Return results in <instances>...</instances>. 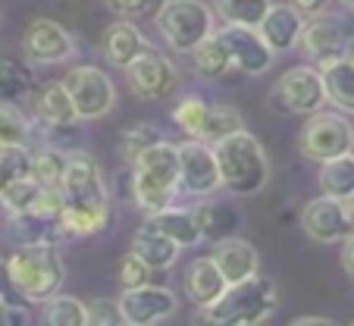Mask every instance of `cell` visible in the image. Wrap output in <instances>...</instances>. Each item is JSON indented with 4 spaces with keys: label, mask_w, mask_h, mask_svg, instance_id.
<instances>
[{
    "label": "cell",
    "mask_w": 354,
    "mask_h": 326,
    "mask_svg": "<svg viewBox=\"0 0 354 326\" xmlns=\"http://www.w3.org/2000/svg\"><path fill=\"white\" fill-rule=\"evenodd\" d=\"M44 323L50 326H88V305L73 295L57 292L54 298L44 301Z\"/></svg>",
    "instance_id": "f546056e"
},
{
    "label": "cell",
    "mask_w": 354,
    "mask_h": 326,
    "mask_svg": "<svg viewBox=\"0 0 354 326\" xmlns=\"http://www.w3.org/2000/svg\"><path fill=\"white\" fill-rule=\"evenodd\" d=\"M345 204H348V210H351V217H354V194H351V198L345 201Z\"/></svg>",
    "instance_id": "bcb514c9"
},
{
    "label": "cell",
    "mask_w": 354,
    "mask_h": 326,
    "mask_svg": "<svg viewBox=\"0 0 354 326\" xmlns=\"http://www.w3.org/2000/svg\"><path fill=\"white\" fill-rule=\"evenodd\" d=\"M342 3H345V7H348V10H354V0H342Z\"/></svg>",
    "instance_id": "7dc6e473"
},
{
    "label": "cell",
    "mask_w": 354,
    "mask_h": 326,
    "mask_svg": "<svg viewBox=\"0 0 354 326\" xmlns=\"http://www.w3.org/2000/svg\"><path fill=\"white\" fill-rule=\"evenodd\" d=\"M132 194L135 204L147 217L176 204V194H179V145L160 141V145L147 147L132 160Z\"/></svg>",
    "instance_id": "7a4b0ae2"
},
{
    "label": "cell",
    "mask_w": 354,
    "mask_h": 326,
    "mask_svg": "<svg viewBox=\"0 0 354 326\" xmlns=\"http://www.w3.org/2000/svg\"><path fill=\"white\" fill-rule=\"evenodd\" d=\"M145 47H147V41H145V35H141V28L129 19L113 22V26H107L104 35H100V53H104V60H107L110 66L122 69V73H126V66Z\"/></svg>",
    "instance_id": "ffe728a7"
},
{
    "label": "cell",
    "mask_w": 354,
    "mask_h": 326,
    "mask_svg": "<svg viewBox=\"0 0 354 326\" xmlns=\"http://www.w3.org/2000/svg\"><path fill=\"white\" fill-rule=\"evenodd\" d=\"M245 120H241L239 107L232 104H210L207 114V129H204V141H220L232 132H241Z\"/></svg>",
    "instance_id": "d6a6232c"
},
{
    "label": "cell",
    "mask_w": 354,
    "mask_h": 326,
    "mask_svg": "<svg viewBox=\"0 0 354 326\" xmlns=\"http://www.w3.org/2000/svg\"><path fill=\"white\" fill-rule=\"evenodd\" d=\"M13 292L16 286H13V276H10V264L0 257V307L13 301Z\"/></svg>",
    "instance_id": "60d3db41"
},
{
    "label": "cell",
    "mask_w": 354,
    "mask_h": 326,
    "mask_svg": "<svg viewBox=\"0 0 354 326\" xmlns=\"http://www.w3.org/2000/svg\"><path fill=\"white\" fill-rule=\"evenodd\" d=\"M304 26H308V13H301L295 3H273L257 28L276 53H288L301 44Z\"/></svg>",
    "instance_id": "e0dca14e"
},
{
    "label": "cell",
    "mask_w": 354,
    "mask_h": 326,
    "mask_svg": "<svg viewBox=\"0 0 354 326\" xmlns=\"http://www.w3.org/2000/svg\"><path fill=\"white\" fill-rule=\"evenodd\" d=\"M182 282H185V292L198 311H207V307L229 289L226 276H223V270L216 266V260L210 257V254L207 257H194L192 264H188L185 280Z\"/></svg>",
    "instance_id": "d6986e66"
},
{
    "label": "cell",
    "mask_w": 354,
    "mask_h": 326,
    "mask_svg": "<svg viewBox=\"0 0 354 326\" xmlns=\"http://www.w3.org/2000/svg\"><path fill=\"white\" fill-rule=\"evenodd\" d=\"M120 307L126 314L129 326H154L169 320L179 311V298H176L173 289L147 282V286H138V289H122Z\"/></svg>",
    "instance_id": "9a60e30c"
},
{
    "label": "cell",
    "mask_w": 354,
    "mask_h": 326,
    "mask_svg": "<svg viewBox=\"0 0 354 326\" xmlns=\"http://www.w3.org/2000/svg\"><path fill=\"white\" fill-rule=\"evenodd\" d=\"M210 257L216 260V266L223 270L229 286H232V282H241V280H251V276L257 273V266H261L257 248L251 245V242L239 239V235H223V239H216Z\"/></svg>",
    "instance_id": "ac0fdd59"
},
{
    "label": "cell",
    "mask_w": 354,
    "mask_h": 326,
    "mask_svg": "<svg viewBox=\"0 0 354 326\" xmlns=\"http://www.w3.org/2000/svg\"><path fill=\"white\" fill-rule=\"evenodd\" d=\"M32 126L26 114L10 100H0V147H26Z\"/></svg>",
    "instance_id": "1f68e13d"
},
{
    "label": "cell",
    "mask_w": 354,
    "mask_h": 326,
    "mask_svg": "<svg viewBox=\"0 0 354 326\" xmlns=\"http://www.w3.org/2000/svg\"><path fill=\"white\" fill-rule=\"evenodd\" d=\"M35 69L28 60H13V57H0V100L19 104L26 98H35L38 91Z\"/></svg>",
    "instance_id": "d4e9b609"
},
{
    "label": "cell",
    "mask_w": 354,
    "mask_h": 326,
    "mask_svg": "<svg viewBox=\"0 0 354 326\" xmlns=\"http://www.w3.org/2000/svg\"><path fill=\"white\" fill-rule=\"evenodd\" d=\"M292 3L301 10V13H308V16H317V13H323V10L329 7V0H292Z\"/></svg>",
    "instance_id": "ee69618b"
},
{
    "label": "cell",
    "mask_w": 354,
    "mask_h": 326,
    "mask_svg": "<svg viewBox=\"0 0 354 326\" xmlns=\"http://www.w3.org/2000/svg\"><path fill=\"white\" fill-rule=\"evenodd\" d=\"M301 47L304 53L310 57V63L317 66H329V63L342 60L351 47L348 41V32H345V22L339 16H329V13H317L308 19L304 32H301Z\"/></svg>",
    "instance_id": "2e32d148"
},
{
    "label": "cell",
    "mask_w": 354,
    "mask_h": 326,
    "mask_svg": "<svg viewBox=\"0 0 354 326\" xmlns=\"http://www.w3.org/2000/svg\"><path fill=\"white\" fill-rule=\"evenodd\" d=\"M301 226L320 245H333V242H345L348 233L354 229V217L348 204L333 194H320V198L308 201L301 210Z\"/></svg>",
    "instance_id": "5bb4252c"
},
{
    "label": "cell",
    "mask_w": 354,
    "mask_h": 326,
    "mask_svg": "<svg viewBox=\"0 0 354 326\" xmlns=\"http://www.w3.org/2000/svg\"><path fill=\"white\" fill-rule=\"evenodd\" d=\"M79 120H100L116 107V85L100 66H73L63 75Z\"/></svg>",
    "instance_id": "30bf717a"
},
{
    "label": "cell",
    "mask_w": 354,
    "mask_h": 326,
    "mask_svg": "<svg viewBox=\"0 0 354 326\" xmlns=\"http://www.w3.org/2000/svg\"><path fill=\"white\" fill-rule=\"evenodd\" d=\"M317 182H320L323 194H333V198H342V201L351 198L354 194V151L326 160L320 167Z\"/></svg>",
    "instance_id": "83f0119b"
},
{
    "label": "cell",
    "mask_w": 354,
    "mask_h": 326,
    "mask_svg": "<svg viewBox=\"0 0 354 326\" xmlns=\"http://www.w3.org/2000/svg\"><path fill=\"white\" fill-rule=\"evenodd\" d=\"M63 229L69 239H91L110 223V198L104 188V173L88 151H73L66 157L63 176Z\"/></svg>",
    "instance_id": "6da1fadb"
},
{
    "label": "cell",
    "mask_w": 354,
    "mask_h": 326,
    "mask_svg": "<svg viewBox=\"0 0 354 326\" xmlns=\"http://www.w3.org/2000/svg\"><path fill=\"white\" fill-rule=\"evenodd\" d=\"M329 326L333 320H326V317H298V320H292V326Z\"/></svg>",
    "instance_id": "f6af8a7d"
},
{
    "label": "cell",
    "mask_w": 354,
    "mask_h": 326,
    "mask_svg": "<svg viewBox=\"0 0 354 326\" xmlns=\"http://www.w3.org/2000/svg\"><path fill=\"white\" fill-rule=\"evenodd\" d=\"M154 273H157V270H151V266H147L135 251H129L126 257H122V264H120V282H122V289L147 286Z\"/></svg>",
    "instance_id": "74e56055"
},
{
    "label": "cell",
    "mask_w": 354,
    "mask_h": 326,
    "mask_svg": "<svg viewBox=\"0 0 354 326\" xmlns=\"http://www.w3.org/2000/svg\"><path fill=\"white\" fill-rule=\"evenodd\" d=\"M216 35H220L223 44H226L229 57H232V66L241 69L245 75H263L273 69L276 51L267 44L261 28L223 22V28H216Z\"/></svg>",
    "instance_id": "7c38bea8"
},
{
    "label": "cell",
    "mask_w": 354,
    "mask_h": 326,
    "mask_svg": "<svg viewBox=\"0 0 354 326\" xmlns=\"http://www.w3.org/2000/svg\"><path fill=\"white\" fill-rule=\"evenodd\" d=\"M66 157L63 151H38L32 154V176L41 182V185H63V176H66Z\"/></svg>",
    "instance_id": "e575fe53"
},
{
    "label": "cell",
    "mask_w": 354,
    "mask_h": 326,
    "mask_svg": "<svg viewBox=\"0 0 354 326\" xmlns=\"http://www.w3.org/2000/svg\"><path fill=\"white\" fill-rule=\"evenodd\" d=\"M192 63H194V73H198L201 79H210V82L223 79V75H229L235 69L232 66V57H229L226 44H223V38L216 32L207 35V38L194 47V51H192Z\"/></svg>",
    "instance_id": "4316f807"
},
{
    "label": "cell",
    "mask_w": 354,
    "mask_h": 326,
    "mask_svg": "<svg viewBox=\"0 0 354 326\" xmlns=\"http://www.w3.org/2000/svg\"><path fill=\"white\" fill-rule=\"evenodd\" d=\"M216 163H220L223 188L232 194H257L270 182V160L261 138L241 129L226 138L214 141Z\"/></svg>",
    "instance_id": "3957f363"
},
{
    "label": "cell",
    "mask_w": 354,
    "mask_h": 326,
    "mask_svg": "<svg viewBox=\"0 0 354 326\" xmlns=\"http://www.w3.org/2000/svg\"><path fill=\"white\" fill-rule=\"evenodd\" d=\"M223 188L216 151L204 138H192L179 145V192L192 198H210Z\"/></svg>",
    "instance_id": "8fae6325"
},
{
    "label": "cell",
    "mask_w": 354,
    "mask_h": 326,
    "mask_svg": "<svg viewBox=\"0 0 354 326\" xmlns=\"http://www.w3.org/2000/svg\"><path fill=\"white\" fill-rule=\"evenodd\" d=\"M160 38L176 53H192L207 35L216 32V10L204 0H167L154 16Z\"/></svg>",
    "instance_id": "8992f818"
},
{
    "label": "cell",
    "mask_w": 354,
    "mask_h": 326,
    "mask_svg": "<svg viewBox=\"0 0 354 326\" xmlns=\"http://www.w3.org/2000/svg\"><path fill=\"white\" fill-rule=\"evenodd\" d=\"M339 260H342V270H345V273L354 280V229L348 233V239L342 242V257Z\"/></svg>",
    "instance_id": "b9f144b4"
},
{
    "label": "cell",
    "mask_w": 354,
    "mask_h": 326,
    "mask_svg": "<svg viewBox=\"0 0 354 326\" xmlns=\"http://www.w3.org/2000/svg\"><path fill=\"white\" fill-rule=\"evenodd\" d=\"M160 141H167V132H163L160 126H151V123H141V126H132L122 132L120 138V154L132 163L135 157H138L141 151H147V147L160 145Z\"/></svg>",
    "instance_id": "836d02e7"
},
{
    "label": "cell",
    "mask_w": 354,
    "mask_h": 326,
    "mask_svg": "<svg viewBox=\"0 0 354 326\" xmlns=\"http://www.w3.org/2000/svg\"><path fill=\"white\" fill-rule=\"evenodd\" d=\"M270 104L282 114L295 116H310L329 104L326 100V82L323 73L314 66H292L276 79L273 91H270Z\"/></svg>",
    "instance_id": "ba28073f"
},
{
    "label": "cell",
    "mask_w": 354,
    "mask_h": 326,
    "mask_svg": "<svg viewBox=\"0 0 354 326\" xmlns=\"http://www.w3.org/2000/svg\"><path fill=\"white\" fill-rule=\"evenodd\" d=\"M10 235L19 245H60L63 239H69L66 229L60 220L41 217L35 210H22V213H10Z\"/></svg>",
    "instance_id": "603a6c76"
},
{
    "label": "cell",
    "mask_w": 354,
    "mask_h": 326,
    "mask_svg": "<svg viewBox=\"0 0 354 326\" xmlns=\"http://www.w3.org/2000/svg\"><path fill=\"white\" fill-rule=\"evenodd\" d=\"M88 320H91L94 326H122L126 323V314H122V307H120V298L116 301L104 298V301H91V305H88Z\"/></svg>",
    "instance_id": "ab89813d"
},
{
    "label": "cell",
    "mask_w": 354,
    "mask_h": 326,
    "mask_svg": "<svg viewBox=\"0 0 354 326\" xmlns=\"http://www.w3.org/2000/svg\"><path fill=\"white\" fill-rule=\"evenodd\" d=\"M126 82L141 100H169L179 91V69L163 51L147 44L126 66Z\"/></svg>",
    "instance_id": "9c48e42d"
},
{
    "label": "cell",
    "mask_w": 354,
    "mask_h": 326,
    "mask_svg": "<svg viewBox=\"0 0 354 326\" xmlns=\"http://www.w3.org/2000/svg\"><path fill=\"white\" fill-rule=\"evenodd\" d=\"M207 114H210V104L207 100L194 98H182L173 110V123L188 135V138H204V129H207Z\"/></svg>",
    "instance_id": "4dcf8cb0"
},
{
    "label": "cell",
    "mask_w": 354,
    "mask_h": 326,
    "mask_svg": "<svg viewBox=\"0 0 354 326\" xmlns=\"http://www.w3.org/2000/svg\"><path fill=\"white\" fill-rule=\"evenodd\" d=\"M35 110H38L41 123H44L47 129H66L79 120L75 104H73V98H69V88L63 85V79L38 85V91H35Z\"/></svg>",
    "instance_id": "7402d4cb"
},
{
    "label": "cell",
    "mask_w": 354,
    "mask_h": 326,
    "mask_svg": "<svg viewBox=\"0 0 354 326\" xmlns=\"http://www.w3.org/2000/svg\"><path fill=\"white\" fill-rule=\"evenodd\" d=\"M273 0H214V10L223 22L232 26H261Z\"/></svg>",
    "instance_id": "f1b7e54d"
},
{
    "label": "cell",
    "mask_w": 354,
    "mask_h": 326,
    "mask_svg": "<svg viewBox=\"0 0 354 326\" xmlns=\"http://www.w3.org/2000/svg\"><path fill=\"white\" fill-rule=\"evenodd\" d=\"M147 220L154 223L157 229H163V233H167L169 239H176L182 248L204 242V223H201L198 207H179V204H169L167 210L151 213Z\"/></svg>",
    "instance_id": "cb8c5ba5"
},
{
    "label": "cell",
    "mask_w": 354,
    "mask_h": 326,
    "mask_svg": "<svg viewBox=\"0 0 354 326\" xmlns=\"http://www.w3.org/2000/svg\"><path fill=\"white\" fill-rule=\"evenodd\" d=\"M129 251L138 254V257L145 260L151 270H169V266L179 260L182 245L176 239H169L163 229H157L151 220H145L138 229H135L132 248H129Z\"/></svg>",
    "instance_id": "44dd1931"
},
{
    "label": "cell",
    "mask_w": 354,
    "mask_h": 326,
    "mask_svg": "<svg viewBox=\"0 0 354 326\" xmlns=\"http://www.w3.org/2000/svg\"><path fill=\"white\" fill-rule=\"evenodd\" d=\"M320 73L323 82H326V100L335 110L354 116V63L348 57H342V60L323 66Z\"/></svg>",
    "instance_id": "484cf974"
},
{
    "label": "cell",
    "mask_w": 354,
    "mask_h": 326,
    "mask_svg": "<svg viewBox=\"0 0 354 326\" xmlns=\"http://www.w3.org/2000/svg\"><path fill=\"white\" fill-rule=\"evenodd\" d=\"M0 314H3V323H28V311L19 305H13V301L0 307Z\"/></svg>",
    "instance_id": "7bdbcfd3"
},
{
    "label": "cell",
    "mask_w": 354,
    "mask_h": 326,
    "mask_svg": "<svg viewBox=\"0 0 354 326\" xmlns=\"http://www.w3.org/2000/svg\"><path fill=\"white\" fill-rule=\"evenodd\" d=\"M22 53L32 66H54V63H66L75 53V41L60 22L38 16L28 22L26 35H22Z\"/></svg>",
    "instance_id": "4fadbf2b"
},
{
    "label": "cell",
    "mask_w": 354,
    "mask_h": 326,
    "mask_svg": "<svg viewBox=\"0 0 354 326\" xmlns=\"http://www.w3.org/2000/svg\"><path fill=\"white\" fill-rule=\"evenodd\" d=\"M7 264L16 295L35 301V305L54 298L66 282V264H63L60 245H19L7 257Z\"/></svg>",
    "instance_id": "277c9868"
},
{
    "label": "cell",
    "mask_w": 354,
    "mask_h": 326,
    "mask_svg": "<svg viewBox=\"0 0 354 326\" xmlns=\"http://www.w3.org/2000/svg\"><path fill=\"white\" fill-rule=\"evenodd\" d=\"M110 13H116L120 19H135V16H157V10L167 0H104Z\"/></svg>",
    "instance_id": "f35d334b"
},
{
    "label": "cell",
    "mask_w": 354,
    "mask_h": 326,
    "mask_svg": "<svg viewBox=\"0 0 354 326\" xmlns=\"http://www.w3.org/2000/svg\"><path fill=\"white\" fill-rule=\"evenodd\" d=\"M22 176H32V154L26 147H0V198Z\"/></svg>",
    "instance_id": "d590c367"
},
{
    "label": "cell",
    "mask_w": 354,
    "mask_h": 326,
    "mask_svg": "<svg viewBox=\"0 0 354 326\" xmlns=\"http://www.w3.org/2000/svg\"><path fill=\"white\" fill-rule=\"evenodd\" d=\"M298 151L301 157L314 160V163H326L333 157L354 151V126L348 116L339 114H317L308 116V123L298 132Z\"/></svg>",
    "instance_id": "52a82bcc"
},
{
    "label": "cell",
    "mask_w": 354,
    "mask_h": 326,
    "mask_svg": "<svg viewBox=\"0 0 354 326\" xmlns=\"http://www.w3.org/2000/svg\"><path fill=\"white\" fill-rule=\"evenodd\" d=\"M276 282L270 276L254 273L251 280L232 282L214 305L207 307L204 320L214 326H257L276 314Z\"/></svg>",
    "instance_id": "5b68a950"
},
{
    "label": "cell",
    "mask_w": 354,
    "mask_h": 326,
    "mask_svg": "<svg viewBox=\"0 0 354 326\" xmlns=\"http://www.w3.org/2000/svg\"><path fill=\"white\" fill-rule=\"evenodd\" d=\"M41 182L35 179V176H22V179H16L13 185L3 192V198H0V204H3V210L7 213H22V210H32V204L38 201L41 194Z\"/></svg>",
    "instance_id": "8d00e7d4"
}]
</instances>
